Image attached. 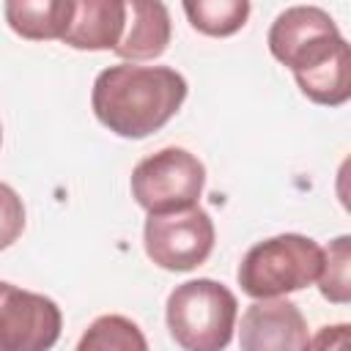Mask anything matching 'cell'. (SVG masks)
Listing matches in <instances>:
<instances>
[{
  "label": "cell",
  "instance_id": "12",
  "mask_svg": "<svg viewBox=\"0 0 351 351\" xmlns=\"http://www.w3.org/2000/svg\"><path fill=\"white\" fill-rule=\"evenodd\" d=\"M189 25L211 38L239 33L250 19V0H181Z\"/></svg>",
  "mask_w": 351,
  "mask_h": 351
},
{
  "label": "cell",
  "instance_id": "8",
  "mask_svg": "<svg viewBox=\"0 0 351 351\" xmlns=\"http://www.w3.org/2000/svg\"><path fill=\"white\" fill-rule=\"evenodd\" d=\"M239 343L244 351H302L310 346L307 321L288 299H258L241 313Z\"/></svg>",
  "mask_w": 351,
  "mask_h": 351
},
{
  "label": "cell",
  "instance_id": "7",
  "mask_svg": "<svg viewBox=\"0 0 351 351\" xmlns=\"http://www.w3.org/2000/svg\"><path fill=\"white\" fill-rule=\"evenodd\" d=\"M60 307L44 296L11 282L0 288V351H44L60 337Z\"/></svg>",
  "mask_w": 351,
  "mask_h": 351
},
{
  "label": "cell",
  "instance_id": "6",
  "mask_svg": "<svg viewBox=\"0 0 351 351\" xmlns=\"http://www.w3.org/2000/svg\"><path fill=\"white\" fill-rule=\"evenodd\" d=\"M145 255L167 271H192L214 250V222L195 203L186 208L148 214L143 228Z\"/></svg>",
  "mask_w": 351,
  "mask_h": 351
},
{
  "label": "cell",
  "instance_id": "1",
  "mask_svg": "<svg viewBox=\"0 0 351 351\" xmlns=\"http://www.w3.org/2000/svg\"><path fill=\"white\" fill-rule=\"evenodd\" d=\"M271 55L293 71L299 90L324 107L351 99V49L335 19L318 5H293L269 27Z\"/></svg>",
  "mask_w": 351,
  "mask_h": 351
},
{
  "label": "cell",
  "instance_id": "17",
  "mask_svg": "<svg viewBox=\"0 0 351 351\" xmlns=\"http://www.w3.org/2000/svg\"><path fill=\"white\" fill-rule=\"evenodd\" d=\"M0 288H3V282H0Z\"/></svg>",
  "mask_w": 351,
  "mask_h": 351
},
{
  "label": "cell",
  "instance_id": "11",
  "mask_svg": "<svg viewBox=\"0 0 351 351\" xmlns=\"http://www.w3.org/2000/svg\"><path fill=\"white\" fill-rule=\"evenodd\" d=\"M8 27L27 41L63 38L74 16V0H5Z\"/></svg>",
  "mask_w": 351,
  "mask_h": 351
},
{
  "label": "cell",
  "instance_id": "15",
  "mask_svg": "<svg viewBox=\"0 0 351 351\" xmlns=\"http://www.w3.org/2000/svg\"><path fill=\"white\" fill-rule=\"evenodd\" d=\"M25 230V206L22 197L0 181V250L11 247Z\"/></svg>",
  "mask_w": 351,
  "mask_h": 351
},
{
  "label": "cell",
  "instance_id": "4",
  "mask_svg": "<svg viewBox=\"0 0 351 351\" xmlns=\"http://www.w3.org/2000/svg\"><path fill=\"white\" fill-rule=\"evenodd\" d=\"M324 250L302 233H282L258 241L239 263V285L252 299L285 296L315 282Z\"/></svg>",
  "mask_w": 351,
  "mask_h": 351
},
{
  "label": "cell",
  "instance_id": "3",
  "mask_svg": "<svg viewBox=\"0 0 351 351\" xmlns=\"http://www.w3.org/2000/svg\"><path fill=\"white\" fill-rule=\"evenodd\" d=\"M236 315L239 302L233 291L208 277L176 285L165 307L170 337L186 351L225 348L233 337Z\"/></svg>",
  "mask_w": 351,
  "mask_h": 351
},
{
  "label": "cell",
  "instance_id": "14",
  "mask_svg": "<svg viewBox=\"0 0 351 351\" xmlns=\"http://www.w3.org/2000/svg\"><path fill=\"white\" fill-rule=\"evenodd\" d=\"M315 280L329 302L335 304L351 302V236H337L335 241H329Z\"/></svg>",
  "mask_w": 351,
  "mask_h": 351
},
{
  "label": "cell",
  "instance_id": "9",
  "mask_svg": "<svg viewBox=\"0 0 351 351\" xmlns=\"http://www.w3.org/2000/svg\"><path fill=\"white\" fill-rule=\"evenodd\" d=\"M170 36V11L162 0H126V27L112 52L132 63L154 60L167 49Z\"/></svg>",
  "mask_w": 351,
  "mask_h": 351
},
{
  "label": "cell",
  "instance_id": "5",
  "mask_svg": "<svg viewBox=\"0 0 351 351\" xmlns=\"http://www.w3.org/2000/svg\"><path fill=\"white\" fill-rule=\"evenodd\" d=\"M206 186L203 162L186 148H162L132 170V197L148 214L195 206Z\"/></svg>",
  "mask_w": 351,
  "mask_h": 351
},
{
  "label": "cell",
  "instance_id": "13",
  "mask_svg": "<svg viewBox=\"0 0 351 351\" xmlns=\"http://www.w3.org/2000/svg\"><path fill=\"white\" fill-rule=\"evenodd\" d=\"M80 351H145L148 343L140 326L123 315H101L77 343Z\"/></svg>",
  "mask_w": 351,
  "mask_h": 351
},
{
  "label": "cell",
  "instance_id": "2",
  "mask_svg": "<svg viewBox=\"0 0 351 351\" xmlns=\"http://www.w3.org/2000/svg\"><path fill=\"white\" fill-rule=\"evenodd\" d=\"M186 80L170 66L118 63L99 71L90 93L96 118L118 137L143 140L159 132L184 104Z\"/></svg>",
  "mask_w": 351,
  "mask_h": 351
},
{
  "label": "cell",
  "instance_id": "16",
  "mask_svg": "<svg viewBox=\"0 0 351 351\" xmlns=\"http://www.w3.org/2000/svg\"><path fill=\"white\" fill-rule=\"evenodd\" d=\"M0 143H3V129H0Z\"/></svg>",
  "mask_w": 351,
  "mask_h": 351
},
{
  "label": "cell",
  "instance_id": "10",
  "mask_svg": "<svg viewBox=\"0 0 351 351\" xmlns=\"http://www.w3.org/2000/svg\"><path fill=\"white\" fill-rule=\"evenodd\" d=\"M126 27V0H74V16L63 44L74 49H115Z\"/></svg>",
  "mask_w": 351,
  "mask_h": 351
}]
</instances>
